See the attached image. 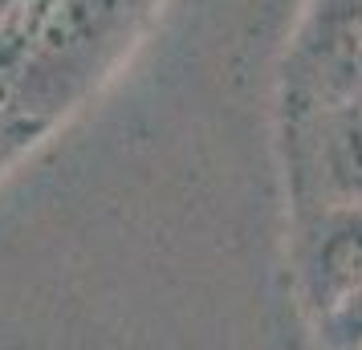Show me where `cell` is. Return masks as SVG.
I'll use <instances>...</instances> for the list:
<instances>
[{
    "instance_id": "obj_4",
    "label": "cell",
    "mask_w": 362,
    "mask_h": 350,
    "mask_svg": "<svg viewBox=\"0 0 362 350\" xmlns=\"http://www.w3.org/2000/svg\"><path fill=\"white\" fill-rule=\"evenodd\" d=\"M362 98V0H310L281 62V115Z\"/></svg>"
},
{
    "instance_id": "obj_2",
    "label": "cell",
    "mask_w": 362,
    "mask_h": 350,
    "mask_svg": "<svg viewBox=\"0 0 362 350\" xmlns=\"http://www.w3.org/2000/svg\"><path fill=\"white\" fill-rule=\"evenodd\" d=\"M297 220V289L313 334L329 346H362V204Z\"/></svg>"
},
{
    "instance_id": "obj_1",
    "label": "cell",
    "mask_w": 362,
    "mask_h": 350,
    "mask_svg": "<svg viewBox=\"0 0 362 350\" xmlns=\"http://www.w3.org/2000/svg\"><path fill=\"white\" fill-rule=\"evenodd\" d=\"M159 13L163 0H33L0 102L53 134L131 62Z\"/></svg>"
},
{
    "instance_id": "obj_5",
    "label": "cell",
    "mask_w": 362,
    "mask_h": 350,
    "mask_svg": "<svg viewBox=\"0 0 362 350\" xmlns=\"http://www.w3.org/2000/svg\"><path fill=\"white\" fill-rule=\"evenodd\" d=\"M45 139H49V131H41L37 122L21 118L17 110H8V106L0 102V184H4Z\"/></svg>"
},
{
    "instance_id": "obj_3",
    "label": "cell",
    "mask_w": 362,
    "mask_h": 350,
    "mask_svg": "<svg viewBox=\"0 0 362 350\" xmlns=\"http://www.w3.org/2000/svg\"><path fill=\"white\" fill-rule=\"evenodd\" d=\"M293 216L362 204V98L281 115Z\"/></svg>"
}]
</instances>
